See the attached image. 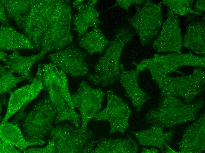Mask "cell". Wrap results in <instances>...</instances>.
Masks as SVG:
<instances>
[{
	"instance_id": "obj_15",
	"label": "cell",
	"mask_w": 205,
	"mask_h": 153,
	"mask_svg": "<svg viewBox=\"0 0 205 153\" xmlns=\"http://www.w3.org/2000/svg\"><path fill=\"white\" fill-rule=\"evenodd\" d=\"M84 0L74 1L72 4L77 11L71 20L74 30L77 34L78 41L91 27H98L101 23L99 19L100 12L95 7L97 0H90L84 3Z\"/></svg>"
},
{
	"instance_id": "obj_25",
	"label": "cell",
	"mask_w": 205,
	"mask_h": 153,
	"mask_svg": "<svg viewBox=\"0 0 205 153\" xmlns=\"http://www.w3.org/2000/svg\"><path fill=\"white\" fill-rule=\"evenodd\" d=\"M79 44L90 55L101 53L111 42L107 39L98 27H94L78 40Z\"/></svg>"
},
{
	"instance_id": "obj_7",
	"label": "cell",
	"mask_w": 205,
	"mask_h": 153,
	"mask_svg": "<svg viewBox=\"0 0 205 153\" xmlns=\"http://www.w3.org/2000/svg\"><path fill=\"white\" fill-rule=\"evenodd\" d=\"M72 16L69 1L64 0L54 20L42 37L39 53L43 57L47 52L60 50L72 42Z\"/></svg>"
},
{
	"instance_id": "obj_5",
	"label": "cell",
	"mask_w": 205,
	"mask_h": 153,
	"mask_svg": "<svg viewBox=\"0 0 205 153\" xmlns=\"http://www.w3.org/2000/svg\"><path fill=\"white\" fill-rule=\"evenodd\" d=\"M63 0H34L22 28L35 48L41 47L42 37L54 20Z\"/></svg>"
},
{
	"instance_id": "obj_1",
	"label": "cell",
	"mask_w": 205,
	"mask_h": 153,
	"mask_svg": "<svg viewBox=\"0 0 205 153\" xmlns=\"http://www.w3.org/2000/svg\"><path fill=\"white\" fill-rule=\"evenodd\" d=\"M162 98L158 107L149 111L145 118L151 126L163 129L195 120L204 104V100L186 103L174 97Z\"/></svg>"
},
{
	"instance_id": "obj_4",
	"label": "cell",
	"mask_w": 205,
	"mask_h": 153,
	"mask_svg": "<svg viewBox=\"0 0 205 153\" xmlns=\"http://www.w3.org/2000/svg\"><path fill=\"white\" fill-rule=\"evenodd\" d=\"M57 115L56 109L48 94L36 103L27 114L22 124V132L28 141L43 145L49 135Z\"/></svg>"
},
{
	"instance_id": "obj_18",
	"label": "cell",
	"mask_w": 205,
	"mask_h": 153,
	"mask_svg": "<svg viewBox=\"0 0 205 153\" xmlns=\"http://www.w3.org/2000/svg\"><path fill=\"white\" fill-rule=\"evenodd\" d=\"M120 67L119 82L125 89L126 94L130 98L133 107L137 112H140L145 102L150 98L138 84L140 72L136 69L125 70L120 63Z\"/></svg>"
},
{
	"instance_id": "obj_35",
	"label": "cell",
	"mask_w": 205,
	"mask_h": 153,
	"mask_svg": "<svg viewBox=\"0 0 205 153\" xmlns=\"http://www.w3.org/2000/svg\"><path fill=\"white\" fill-rule=\"evenodd\" d=\"M159 151L156 148H152L150 149L143 148L142 149L141 153H158Z\"/></svg>"
},
{
	"instance_id": "obj_20",
	"label": "cell",
	"mask_w": 205,
	"mask_h": 153,
	"mask_svg": "<svg viewBox=\"0 0 205 153\" xmlns=\"http://www.w3.org/2000/svg\"><path fill=\"white\" fill-rule=\"evenodd\" d=\"M139 148L137 142L133 138H103L98 141L92 153H135Z\"/></svg>"
},
{
	"instance_id": "obj_24",
	"label": "cell",
	"mask_w": 205,
	"mask_h": 153,
	"mask_svg": "<svg viewBox=\"0 0 205 153\" xmlns=\"http://www.w3.org/2000/svg\"><path fill=\"white\" fill-rule=\"evenodd\" d=\"M0 139L16 147L22 152L29 146L37 145L27 140L17 125L8 121L0 124Z\"/></svg>"
},
{
	"instance_id": "obj_16",
	"label": "cell",
	"mask_w": 205,
	"mask_h": 153,
	"mask_svg": "<svg viewBox=\"0 0 205 153\" xmlns=\"http://www.w3.org/2000/svg\"><path fill=\"white\" fill-rule=\"evenodd\" d=\"M205 141V115L204 113L185 129L181 139L178 143L179 152L181 153L203 152Z\"/></svg>"
},
{
	"instance_id": "obj_33",
	"label": "cell",
	"mask_w": 205,
	"mask_h": 153,
	"mask_svg": "<svg viewBox=\"0 0 205 153\" xmlns=\"http://www.w3.org/2000/svg\"><path fill=\"white\" fill-rule=\"evenodd\" d=\"M0 21L3 25L9 26L8 19L6 15V10L4 5L0 2Z\"/></svg>"
},
{
	"instance_id": "obj_3",
	"label": "cell",
	"mask_w": 205,
	"mask_h": 153,
	"mask_svg": "<svg viewBox=\"0 0 205 153\" xmlns=\"http://www.w3.org/2000/svg\"><path fill=\"white\" fill-rule=\"evenodd\" d=\"M151 76L158 86L161 97H181L186 103H191L205 88V72L201 68L194 69L190 74L178 77L161 74Z\"/></svg>"
},
{
	"instance_id": "obj_23",
	"label": "cell",
	"mask_w": 205,
	"mask_h": 153,
	"mask_svg": "<svg viewBox=\"0 0 205 153\" xmlns=\"http://www.w3.org/2000/svg\"><path fill=\"white\" fill-rule=\"evenodd\" d=\"M182 46L195 53L205 56V25L204 21L191 22L186 27Z\"/></svg>"
},
{
	"instance_id": "obj_6",
	"label": "cell",
	"mask_w": 205,
	"mask_h": 153,
	"mask_svg": "<svg viewBox=\"0 0 205 153\" xmlns=\"http://www.w3.org/2000/svg\"><path fill=\"white\" fill-rule=\"evenodd\" d=\"M68 123L53 126L49 139L54 142L56 153H90L97 141L90 140L94 135L90 130L84 131Z\"/></svg>"
},
{
	"instance_id": "obj_34",
	"label": "cell",
	"mask_w": 205,
	"mask_h": 153,
	"mask_svg": "<svg viewBox=\"0 0 205 153\" xmlns=\"http://www.w3.org/2000/svg\"><path fill=\"white\" fill-rule=\"evenodd\" d=\"M0 60L5 64L7 61L8 54L3 51L0 50Z\"/></svg>"
},
{
	"instance_id": "obj_11",
	"label": "cell",
	"mask_w": 205,
	"mask_h": 153,
	"mask_svg": "<svg viewBox=\"0 0 205 153\" xmlns=\"http://www.w3.org/2000/svg\"><path fill=\"white\" fill-rule=\"evenodd\" d=\"M106 95V107L92 119L97 121H108L110 125V134L119 132L124 134L129 126V119L131 111L128 105L112 90H108Z\"/></svg>"
},
{
	"instance_id": "obj_17",
	"label": "cell",
	"mask_w": 205,
	"mask_h": 153,
	"mask_svg": "<svg viewBox=\"0 0 205 153\" xmlns=\"http://www.w3.org/2000/svg\"><path fill=\"white\" fill-rule=\"evenodd\" d=\"M42 81L45 90L57 111L54 123L68 121L73 126L79 128L81 123L80 114L70 109L61 94L50 80L42 76Z\"/></svg>"
},
{
	"instance_id": "obj_2",
	"label": "cell",
	"mask_w": 205,
	"mask_h": 153,
	"mask_svg": "<svg viewBox=\"0 0 205 153\" xmlns=\"http://www.w3.org/2000/svg\"><path fill=\"white\" fill-rule=\"evenodd\" d=\"M133 36V34L129 29L124 27L118 29L114 40L95 66V73L88 74L87 79L94 85L103 87L119 79L122 52L125 44Z\"/></svg>"
},
{
	"instance_id": "obj_10",
	"label": "cell",
	"mask_w": 205,
	"mask_h": 153,
	"mask_svg": "<svg viewBox=\"0 0 205 153\" xmlns=\"http://www.w3.org/2000/svg\"><path fill=\"white\" fill-rule=\"evenodd\" d=\"M104 95L102 90L93 88L86 82L83 81L80 84L77 91L71 96L75 108L80 112V128L82 130H87L89 122L100 112Z\"/></svg>"
},
{
	"instance_id": "obj_32",
	"label": "cell",
	"mask_w": 205,
	"mask_h": 153,
	"mask_svg": "<svg viewBox=\"0 0 205 153\" xmlns=\"http://www.w3.org/2000/svg\"><path fill=\"white\" fill-rule=\"evenodd\" d=\"M205 0H198L196 2L194 6V11L201 15L205 11Z\"/></svg>"
},
{
	"instance_id": "obj_29",
	"label": "cell",
	"mask_w": 205,
	"mask_h": 153,
	"mask_svg": "<svg viewBox=\"0 0 205 153\" xmlns=\"http://www.w3.org/2000/svg\"><path fill=\"white\" fill-rule=\"evenodd\" d=\"M24 153H56L54 144L52 141L49 139L47 145L43 148H29L24 151Z\"/></svg>"
},
{
	"instance_id": "obj_13",
	"label": "cell",
	"mask_w": 205,
	"mask_h": 153,
	"mask_svg": "<svg viewBox=\"0 0 205 153\" xmlns=\"http://www.w3.org/2000/svg\"><path fill=\"white\" fill-rule=\"evenodd\" d=\"M40 65H38L37 73L30 84L24 85L10 94L6 113L1 124L7 122L20 109L24 110L27 106L37 97L40 92L45 90Z\"/></svg>"
},
{
	"instance_id": "obj_22",
	"label": "cell",
	"mask_w": 205,
	"mask_h": 153,
	"mask_svg": "<svg viewBox=\"0 0 205 153\" xmlns=\"http://www.w3.org/2000/svg\"><path fill=\"white\" fill-rule=\"evenodd\" d=\"M0 34V50L13 51L35 48L26 36L9 26L1 25Z\"/></svg>"
},
{
	"instance_id": "obj_19",
	"label": "cell",
	"mask_w": 205,
	"mask_h": 153,
	"mask_svg": "<svg viewBox=\"0 0 205 153\" xmlns=\"http://www.w3.org/2000/svg\"><path fill=\"white\" fill-rule=\"evenodd\" d=\"M162 128L151 126L149 128L139 131L131 132L135 135L140 144L152 146L165 152L171 142L175 131L170 129L164 131Z\"/></svg>"
},
{
	"instance_id": "obj_31",
	"label": "cell",
	"mask_w": 205,
	"mask_h": 153,
	"mask_svg": "<svg viewBox=\"0 0 205 153\" xmlns=\"http://www.w3.org/2000/svg\"><path fill=\"white\" fill-rule=\"evenodd\" d=\"M1 153H19L22 152L17 150L15 147L2 140L0 139Z\"/></svg>"
},
{
	"instance_id": "obj_8",
	"label": "cell",
	"mask_w": 205,
	"mask_h": 153,
	"mask_svg": "<svg viewBox=\"0 0 205 153\" xmlns=\"http://www.w3.org/2000/svg\"><path fill=\"white\" fill-rule=\"evenodd\" d=\"M135 65V69L140 72L147 69L151 75L158 74L168 75L183 66L205 67V59L204 57L191 53H175L163 55L155 54L152 58L145 59Z\"/></svg>"
},
{
	"instance_id": "obj_14",
	"label": "cell",
	"mask_w": 205,
	"mask_h": 153,
	"mask_svg": "<svg viewBox=\"0 0 205 153\" xmlns=\"http://www.w3.org/2000/svg\"><path fill=\"white\" fill-rule=\"evenodd\" d=\"M182 44L178 16L168 10L166 19L159 35L153 43V48L158 52L181 53Z\"/></svg>"
},
{
	"instance_id": "obj_21",
	"label": "cell",
	"mask_w": 205,
	"mask_h": 153,
	"mask_svg": "<svg viewBox=\"0 0 205 153\" xmlns=\"http://www.w3.org/2000/svg\"><path fill=\"white\" fill-rule=\"evenodd\" d=\"M43 58L39 53L30 56H23L19 54L18 50L13 51L8 55L5 65L13 73L18 74L31 82L33 79L31 75L32 67L37 61Z\"/></svg>"
},
{
	"instance_id": "obj_28",
	"label": "cell",
	"mask_w": 205,
	"mask_h": 153,
	"mask_svg": "<svg viewBox=\"0 0 205 153\" xmlns=\"http://www.w3.org/2000/svg\"><path fill=\"white\" fill-rule=\"evenodd\" d=\"M193 0H164L161 3L166 5L168 10L177 15L183 16L188 14L199 15L192 8Z\"/></svg>"
},
{
	"instance_id": "obj_26",
	"label": "cell",
	"mask_w": 205,
	"mask_h": 153,
	"mask_svg": "<svg viewBox=\"0 0 205 153\" xmlns=\"http://www.w3.org/2000/svg\"><path fill=\"white\" fill-rule=\"evenodd\" d=\"M34 0H1L7 16L13 19L22 29L31 9Z\"/></svg>"
},
{
	"instance_id": "obj_9",
	"label": "cell",
	"mask_w": 205,
	"mask_h": 153,
	"mask_svg": "<svg viewBox=\"0 0 205 153\" xmlns=\"http://www.w3.org/2000/svg\"><path fill=\"white\" fill-rule=\"evenodd\" d=\"M128 21L138 34L142 45H146L157 35L162 24L161 3L146 0Z\"/></svg>"
},
{
	"instance_id": "obj_30",
	"label": "cell",
	"mask_w": 205,
	"mask_h": 153,
	"mask_svg": "<svg viewBox=\"0 0 205 153\" xmlns=\"http://www.w3.org/2000/svg\"><path fill=\"white\" fill-rule=\"evenodd\" d=\"M145 0H117L111 8L119 7L127 11L133 4L140 5L145 2Z\"/></svg>"
},
{
	"instance_id": "obj_12",
	"label": "cell",
	"mask_w": 205,
	"mask_h": 153,
	"mask_svg": "<svg viewBox=\"0 0 205 153\" xmlns=\"http://www.w3.org/2000/svg\"><path fill=\"white\" fill-rule=\"evenodd\" d=\"M86 54L76 46L72 45L65 49L49 55L51 63L65 74L73 76H87L89 69L85 61Z\"/></svg>"
},
{
	"instance_id": "obj_27",
	"label": "cell",
	"mask_w": 205,
	"mask_h": 153,
	"mask_svg": "<svg viewBox=\"0 0 205 153\" xmlns=\"http://www.w3.org/2000/svg\"><path fill=\"white\" fill-rule=\"evenodd\" d=\"M13 73L9 70L4 65H0V94L12 92L11 89L15 87L17 84L25 79L19 76H14Z\"/></svg>"
}]
</instances>
